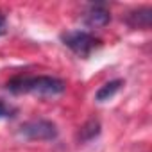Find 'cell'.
Here are the masks:
<instances>
[{"instance_id":"1","label":"cell","mask_w":152,"mask_h":152,"mask_svg":"<svg viewBox=\"0 0 152 152\" xmlns=\"http://www.w3.org/2000/svg\"><path fill=\"white\" fill-rule=\"evenodd\" d=\"M6 88L15 95L32 93L38 97H56L66 90V84L57 77L38 75V77H15L6 84Z\"/></svg>"},{"instance_id":"2","label":"cell","mask_w":152,"mask_h":152,"mask_svg":"<svg viewBox=\"0 0 152 152\" xmlns=\"http://www.w3.org/2000/svg\"><path fill=\"white\" fill-rule=\"evenodd\" d=\"M18 136L27 141H50L57 138V127L50 120H29L18 127Z\"/></svg>"},{"instance_id":"3","label":"cell","mask_w":152,"mask_h":152,"mask_svg":"<svg viewBox=\"0 0 152 152\" xmlns=\"http://www.w3.org/2000/svg\"><path fill=\"white\" fill-rule=\"evenodd\" d=\"M61 41L79 57H88L95 48L100 47V39H97L93 34L84 32V31H72L64 32L61 36Z\"/></svg>"},{"instance_id":"4","label":"cell","mask_w":152,"mask_h":152,"mask_svg":"<svg viewBox=\"0 0 152 152\" xmlns=\"http://www.w3.org/2000/svg\"><path fill=\"white\" fill-rule=\"evenodd\" d=\"M125 23L132 29H150L152 23V9L150 7H138L125 16Z\"/></svg>"},{"instance_id":"5","label":"cell","mask_w":152,"mask_h":152,"mask_svg":"<svg viewBox=\"0 0 152 152\" xmlns=\"http://www.w3.org/2000/svg\"><path fill=\"white\" fill-rule=\"evenodd\" d=\"M109 20H111L109 11H107L104 6H100V4H99V6H91V7L88 9L86 16H84V23H86L88 27H91V29L104 27V25L109 23Z\"/></svg>"},{"instance_id":"6","label":"cell","mask_w":152,"mask_h":152,"mask_svg":"<svg viewBox=\"0 0 152 152\" xmlns=\"http://www.w3.org/2000/svg\"><path fill=\"white\" fill-rule=\"evenodd\" d=\"M122 84H124V81H122V79H115V81L106 83V84H104V86H100V88H99V91L95 93V100H97V102H106V100L113 99V97L118 93V90L122 88Z\"/></svg>"},{"instance_id":"7","label":"cell","mask_w":152,"mask_h":152,"mask_svg":"<svg viewBox=\"0 0 152 152\" xmlns=\"http://www.w3.org/2000/svg\"><path fill=\"white\" fill-rule=\"evenodd\" d=\"M99 134H100V122H99V120H88V122L81 127V131H79V134H77V140L83 141V143H86V141L95 140Z\"/></svg>"},{"instance_id":"8","label":"cell","mask_w":152,"mask_h":152,"mask_svg":"<svg viewBox=\"0 0 152 152\" xmlns=\"http://www.w3.org/2000/svg\"><path fill=\"white\" fill-rule=\"evenodd\" d=\"M16 115V107L6 104L4 100H0V118H13Z\"/></svg>"},{"instance_id":"9","label":"cell","mask_w":152,"mask_h":152,"mask_svg":"<svg viewBox=\"0 0 152 152\" xmlns=\"http://www.w3.org/2000/svg\"><path fill=\"white\" fill-rule=\"evenodd\" d=\"M4 25H6V20H4V16H0V34L4 32Z\"/></svg>"}]
</instances>
